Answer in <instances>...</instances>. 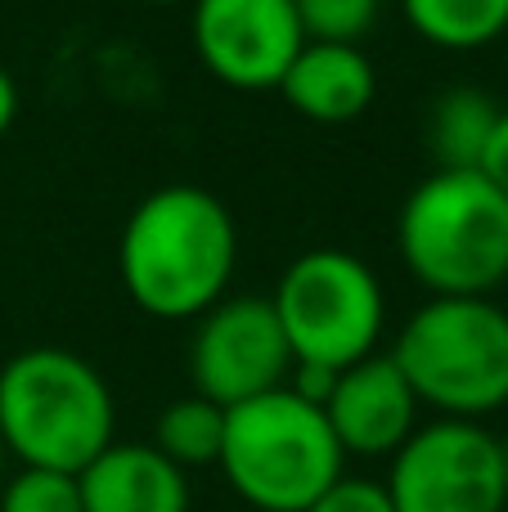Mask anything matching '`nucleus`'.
I'll use <instances>...</instances> for the list:
<instances>
[{
  "label": "nucleus",
  "instance_id": "obj_1",
  "mask_svg": "<svg viewBox=\"0 0 508 512\" xmlns=\"http://www.w3.org/2000/svg\"><path fill=\"white\" fill-rule=\"evenodd\" d=\"M239 265L230 207L198 185H162L131 207L117 243L122 288L153 319H198L225 301Z\"/></svg>",
  "mask_w": 508,
  "mask_h": 512
},
{
  "label": "nucleus",
  "instance_id": "obj_2",
  "mask_svg": "<svg viewBox=\"0 0 508 512\" xmlns=\"http://www.w3.org/2000/svg\"><path fill=\"white\" fill-rule=\"evenodd\" d=\"M104 373L63 346H27L0 364V445L23 468L86 472L117 441Z\"/></svg>",
  "mask_w": 508,
  "mask_h": 512
},
{
  "label": "nucleus",
  "instance_id": "obj_3",
  "mask_svg": "<svg viewBox=\"0 0 508 512\" xmlns=\"http://www.w3.org/2000/svg\"><path fill=\"white\" fill-rule=\"evenodd\" d=\"M396 248L432 297H491L508 283V198L482 171H432L401 203Z\"/></svg>",
  "mask_w": 508,
  "mask_h": 512
},
{
  "label": "nucleus",
  "instance_id": "obj_4",
  "mask_svg": "<svg viewBox=\"0 0 508 512\" xmlns=\"http://www.w3.org/2000/svg\"><path fill=\"white\" fill-rule=\"evenodd\" d=\"M216 468L257 512H306L347 477V454L320 405L288 387L225 409V441Z\"/></svg>",
  "mask_w": 508,
  "mask_h": 512
},
{
  "label": "nucleus",
  "instance_id": "obj_5",
  "mask_svg": "<svg viewBox=\"0 0 508 512\" xmlns=\"http://www.w3.org/2000/svg\"><path fill=\"white\" fill-rule=\"evenodd\" d=\"M387 355L441 418L482 423L508 405V310L491 297H428Z\"/></svg>",
  "mask_w": 508,
  "mask_h": 512
},
{
  "label": "nucleus",
  "instance_id": "obj_6",
  "mask_svg": "<svg viewBox=\"0 0 508 512\" xmlns=\"http://www.w3.org/2000/svg\"><path fill=\"white\" fill-rule=\"evenodd\" d=\"M288 337L293 364H324L342 373L378 351L387 324V292L374 265L342 248L302 252L270 297Z\"/></svg>",
  "mask_w": 508,
  "mask_h": 512
},
{
  "label": "nucleus",
  "instance_id": "obj_7",
  "mask_svg": "<svg viewBox=\"0 0 508 512\" xmlns=\"http://www.w3.org/2000/svg\"><path fill=\"white\" fill-rule=\"evenodd\" d=\"M383 490L396 512H504V445L464 418L423 423L392 454Z\"/></svg>",
  "mask_w": 508,
  "mask_h": 512
},
{
  "label": "nucleus",
  "instance_id": "obj_8",
  "mask_svg": "<svg viewBox=\"0 0 508 512\" xmlns=\"http://www.w3.org/2000/svg\"><path fill=\"white\" fill-rule=\"evenodd\" d=\"M293 373V351L270 297H225L198 315L189 342V382L212 405L234 409L279 391Z\"/></svg>",
  "mask_w": 508,
  "mask_h": 512
},
{
  "label": "nucleus",
  "instance_id": "obj_9",
  "mask_svg": "<svg viewBox=\"0 0 508 512\" xmlns=\"http://www.w3.org/2000/svg\"><path fill=\"white\" fill-rule=\"evenodd\" d=\"M198 63L230 90H279L306 32L293 0H194Z\"/></svg>",
  "mask_w": 508,
  "mask_h": 512
},
{
  "label": "nucleus",
  "instance_id": "obj_10",
  "mask_svg": "<svg viewBox=\"0 0 508 512\" xmlns=\"http://www.w3.org/2000/svg\"><path fill=\"white\" fill-rule=\"evenodd\" d=\"M419 400L392 355H369L338 373L324 418L347 459H392L419 432Z\"/></svg>",
  "mask_w": 508,
  "mask_h": 512
},
{
  "label": "nucleus",
  "instance_id": "obj_11",
  "mask_svg": "<svg viewBox=\"0 0 508 512\" xmlns=\"http://www.w3.org/2000/svg\"><path fill=\"white\" fill-rule=\"evenodd\" d=\"M279 95L297 117L320 126H347L374 104L378 72L360 45L306 41L293 68L279 81Z\"/></svg>",
  "mask_w": 508,
  "mask_h": 512
},
{
  "label": "nucleus",
  "instance_id": "obj_12",
  "mask_svg": "<svg viewBox=\"0 0 508 512\" xmlns=\"http://www.w3.org/2000/svg\"><path fill=\"white\" fill-rule=\"evenodd\" d=\"M77 486L86 512H189V477L140 441H113Z\"/></svg>",
  "mask_w": 508,
  "mask_h": 512
},
{
  "label": "nucleus",
  "instance_id": "obj_13",
  "mask_svg": "<svg viewBox=\"0 0 508 512\" xmlns=\"http://www.w3.org/2000/svg\"><path fill=\"white\" fill-rule=\"evenodd\" d=\"M495 122H500V104L486 90H446L428 113V149L437 158V171H477Z\"/></svg>",
  "mask_w": 508,
  "mask_h": 512
},
{
  "label": "nucleus",
  "instance_id": "obj_14",
  "mask_svg": "<svg viewBox=\"0 0 508 512\" xmlns=\"http://www.w3.org/2000/svg\"><path fill=\"white\" fill-rule=\"evenodd\" d=\"M401 9L437 50H486L508 32V0H401Z\"/></svg>",
  "mask_w": 508,
  "mask_h": 512
},
{
  "label": "nucleus",
  "instance_id": "obj_15",
  "mask_svg": "<svg viewBox=\"0 0 508 512\" xmlns=\"http://www.w3.org/2000/svg\"><path fill=\"white\" fill-rule=\"evenodd\" d=\"M221 441H225V409L212 405L207 396H198V391L171 400L158 414V427H153V450L176 463L180 472L216 468Z\"/></svg>",
  "mask_w": 508,
  "mask_h": 512
},
{
  "label": "nucleus",
  "instance_id": "obj_16",
  "mask_svg": "<svg viewBox=\"0 0 508 512\" xmlns=\"http://www.w3.org/2000/svg\"><path fill=\"white\" fill-rule=\"evenodd\" d=\"M306 41L324 45H360L378 23L383 0H293Z\"/></svg>",
  "mask_w": 508,
  "mask_h": 512
},
{
  "label": "nucleus",
  "instance_id": "obj_17",
  "mask_svg": "<svg viewBox=\"0 0 508 512\" xmlns=\"http://www.w3.org/2000/svg\"><path fill=\"white\" fill-rule=\"evenodd\" d=\"M0 512H86V508H81L77 477L45 468H18L0 486Z\"/></svg>",
  "mask_w": 508,
  "mask_h": 512
},
{
  "label": "nucleus",
  "instance_id": "obj_18",
  "mask_svg": "<svg viewBox=\"0 0 508 512\" xmlns=\"http://www.w3.org/2000/svg\"><path fill=\"white\" fill-rule=\"evenodd\" d=\"M306 512H396L387 499L383 481H365V477H342L333 490H324Z\"/></svg>",
  "mask_w": 508,
  "mask_h": 512
},
{
  "label": "nucleus",
  "instance_id": "obj_19",
  "mask_svg": "<svg viewBox=\"0 0 508 512\" xmlns=\"http://www.w3.org/2000/svg\"><path fill=\"white\" fill-rule=\"evenodd\" d=\"M477 171L508 198V108H500V122H495L491 140H486V153H482V162H477Z\"/></svg>",
  "mask_w": 508,
  "mask_h": 512
},
{
  "label": "nucleus",
  "instance_id": "obj_20",
  "mask_svg": "<svg viewBox=\"0 0 508 512\" xmlns=\"http://www.w3.org/2000/svg\"><path fill=\"white\" fill-rule=\"evenodd\" d=\"M14 117H18V86H14V77H9V72L0 68V140L9 135Z\"/></svg>",
  "mask_w": 508,
  "mask_h": 512
},
{
  "label": "nucleus",
  "instance_id": "obj_21",
  "mask_svg": "<svg viewBox=\"0 0 508 512\" xmlns=\"http://www.w3.org/2000/svg\"><path fill=\"white\" fill-rule=\"evenodd\" d=\"M144 5H185V0H144Z\"/></svg>",
  "mask_w": 508,
  "mask_h": 512
},
{
  "label": "nucleus",
  "instance_id": "obj_22",
  "mask_svg": "<svg viewBox=\"0 0 508 512\" xmlns=\"http://www.w3.org/2000/svg\"><path fill=\"white\" fill-rule=\"evenodd\" d=\"M504 445V486H508V441H500Z\"/></svg>",
  "mask_w": 508,
  "mask_h": 512
},
{
  "label": "nucleus",
  "instance_id": "obj_23",
  "mask_svg": "<svg viewBox=\"0 0 508 512\" xmlns=\"http://www.w3.org/2000/svg\"><path fill=\"white\" fill-rule=\"evenodd\" d=\"M0 472H5V445H0Z\"/></svg>",
  "mask_w": 508,
  "mask_h": 512
},
{
  "label": "nucleus",
  "instance_id": "obj_24",
  "mask_svg": "<svg viewBox=\"0 0 508 512\" xmlns=\"http://www.w3.org/2000/svg\"><path fill=\"white\" fill-rule=\"evenodd\" d=\"M504 512H508V508H504Z\"/></svg>",
  "mask_w": 508,
  "mask_h": 512
}]
</instances>
